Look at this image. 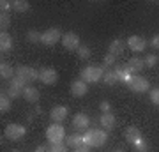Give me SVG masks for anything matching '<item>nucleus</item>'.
Returning a JSON list of instances; mask_svg holds the SVG:
<instances>
[{
    "instance_id": "obj_35",
    "label": "nucleus",
    "mask_w": 159,
    "mask_h": 152,
    "mask_svg": "<svg viewBox=\"0 0 159 152\" xmlns=\"http://www.w3.org/2000/svg\"><path fill=\"white\" fill-rule=\"evenodd\" d=\"M99 108H101L102 113H110V112H111V104H110L108 101H101V103H99Z\"/></svg>"
},
{
    "instance_id": "obj_1",
    "label": "nucleus",
    "mask_w": 159,
    "mask_h": 152,
    "mask_svg": "<svg viewBox=\"0 0 159 152\" xmlns=\"http://www.w3.org/2000/svg\"><path fill=\"white\" fill-rule=\"evenodd\" d=\"M108 140V131L104 129H97V127H89L83 135V143L92 147H102Z\"/></svg>"
},
{
    "instance_id": "obj_14",
    "label": "nucleus",
    "mask_w": 159,
    "mask_h": 152,
    "mask_svg": "<svg viewBox=\"0 0 159 152\" xmlns=\"http://www.w3.org/2000/svg\"><path fill=\"white\" fill-rule=\"evenodd\" d=\"M89 124H90V118H89V115H85V113H76L73 117V127L74 129H89Z\"/></svg>"
},
{
    "instance_id": "obj_31",
    "label": "nucleus",
    "mask_w": 159,
    "mask_h": 152,
    "mask_svg": "<svg viewBox=\"0 0 159 152\" xmlns=\"http://www.w3.org/2000/svg\"><path fill=\"white\" fill-rule=\"evenodd\" d=\"M111 66H117V57L110 55V53H106V57H104V60H102V67H111Z\"/></svg>"
},
{
    "instance_id": "obj_26",
    "label": "nucleus",
    "mask_w": 159,
    "mask_h": 152,
    "mask_svg": "<svg viewBox=\"0 0 159 152\" xmlns=\"http://www.w3.org/2000/svg\"><path fill=\"white\" fill-rule=\"evenodd\" d=\"M9 110H11V97L2 92V96H0V112L7 113Z\"/></svg>"
},
{
    "instance_id": "obj_19",
    "label": "nucleus",
    "mask_w": 159,
    "mask_h": 152,
    "mask_svg": "<svg viewBox=\"0 0 159 152\" xmlns=\"http://www.w3.org/2000/svg\"><path fill=\"white\" fill-rule=\"evenodd\" d=\"M127 67H129L131 74H138L145 67V62H143L142 57H133V58H129V62H127Z\"/></svg>"
},
{
    "instance_id": "obj_28",
    "label": "nucleus",
    "mask_w": 159,
    "mask_h": 152,
    "mask_svg": "<svg viewBox=\"0 0 159 152\" xmlns=\"http://www.w3.org/2000/svg\"><path fill=\"white\" fill-rule=\"evenodd\" d=\"M157 55L156 53H148V55H145V58H143V62H145V67H148V69H152V67H156L157 66Z\"/></svg>"
},
{
    "instance_id": "obj_9",
    "label": "nucleus",
    "mask_w": 159,
    "mask_h": 152,
    "mask_svg": "<svg viewBox=\"0 0 159 152\" xmlns=\"http://www.w3.org/2000/svg\"><path fill=\"white\" fill-rule=\"evenodd\" d=\"M62 35L60 34V30L58 28H48V30H44L43 32V37H41V43L46 46H53V44H57L58 41H62Z\"/></svg>"
},
{
    "instance_id": "obj_30",
    "label": "nucleus",
    "mask_w": 159,
    "mask_h": 152,
    "mask_svg": "<svg viewBox=\"0 0 159 152\" xmlns=\"http://www.w3.org/2000/svg\"><path fill=\"white\" fill-rule=\"evenodd\" d=\"M41 37H43V34L37 32V30H29V32H27V39H29L30 43H41Z\"/></svg>"
},
{
    "instance_id": "obj_23",
    "label": "nucleus",
    "mask_w": 159,
    "mask_h": 152,
    "mask_svg": "<svg viewBox=\"0 0 159 152\" xmlns=\"http://www.w3.org/2000/svg\"><path fill=\"white\" fill-rule=\"evenodd\" d=\"M66 145H67L69 149H78V147L85 145V143H83V135L74 133V135L67 136V138H66Z\"/></svg>"
},
{
    "instance_id": "obj_6",
    "label": "nucleus",
    "mask_w": 159,
    "mask_h": 152,
    "mask_svg": "<svg viewBox=\"0 0 159 152\" xmlns=\"http://www.w3.org/2000/svg\"><path fill=\"white\" fill-rule=\"evenodd\" d=\"M16 78H20L21 81L29 83V81H35L39 80V71H35L30 66H18L16 67Z\"/></svg>"
},
{
    "instance_id": "obj_29",
    "label": "nucleus",
    "mask_w": 159,
    "mask_h": 152,
    "mask_svg": "<svg viewBox=\"0 0 159 152\" xmlns=\"http://www.w3.org/2000/svg\"><path fill=\"white\" fill-rule=\"evenodd\" d=\"M76 53H78V57L81 58V60H87V58L90 57V48H89V46H85V44H81L78 50H76Z\"/></svg>"
},
{
    "instance_id": "obj_24",
    "label": "nucleus",
    "mask_w": 159,
    "mask_h": 152,
    "mask_svg": "<svg viewBox=\"0 0 159 152\" xmlns=\"http://www.w3.org/2000/svg\"><path fill=\"white\" fill-rule=\"evenodd\" d=\"M102 81H104V85H108V87H111V85H117V83H119V78H117V74H115V71H104Z\"/></svg>"
},
{
    "instance_id": "obj_22",
    "label": "nucleus",
    "mask_w": 159,
    "mask_h": 152,
    "mask_svg": "<svg viewBox=\"0 0 159 152\" xmlns=\"http://www.w3.org/2000/svg\"><path fill=\"white\" fill-rule=\"evenodd\" d=\"M16 76V69L12 67V66H9V64L2 62L0 64V78L2 80H12Z\"/></svg>"
},
{
    "instance_id": "obj_32",
    "label": "nucleus",
    "mask_w": 159,
    "mask_h": 152,
    "mask_svg": "<svg viewBox=\"0 0 159 152\" xmlns=\"http://www.w3.org/2000/svg\"><path fill=\"white\" fill-rule=\"evenodd\" d=\"M133 147H134V150L136 152H148V143L145 141V138H142L140 141H136Z\"/></svg>"
},
{
    "instance_id": "obj_41",
    "label": "nucleus",
    "mask_w": 159,
    "mask_h": 152,
    "mask_svg": "<svg viewBox=\"0 0 159 152\" xmlns=\"http://www.w3.org/2000/svg\"><path fill=\"white\" fill-rule=\"evenodd\" d=\"M12 152H20V150H12Z\"/></svg>"
},
{
    "instance_id": "obj_36",
    "label": "nucleus",
    "mask_w": 159,
    "mask_h": 152,
    "mask_svg": "<svg viewBox=\"0 0 159 152\" xmlns=\"http://www.w3.org/2000/svg\"><path fill=\"white\" fill-rule=\"evenodd\" d=\"M11 7H12V2H11V0H2V2H0V9H2V11L9 12V9H11Z\"/></svg>"
},
{
    "instance_id": "obj_4",
    "label": "nucleus",
    "mask_w": 159,
    "mask_h": 152,
    "mask_svg": "<svg viewBox=\"0 0 159 152\" xmlns=\"http://www.w3.org/2000/svg\"><path fill=\"white\" fill-rule=\"evenodd\" d=\"M127 87H129L134 94H145L150 90V81L143 76H138V74H133L129 80H127Z\"/></svg>"
},
{
    "instance_id": "obj_33",
    "label": "nucleus",
    "mask_w": 159,
    "mask_h": 152,
    "mask_svg": "<svg viewBox=\"0 0 159 152\" xmlns=\"http://www.w3.org/2000/svg\"><path fill=\"white\" fill-rule=\"evenodd\" d=\"M148 97H150V103L159 106V89H152L148 90Z\"/></svg>"
},
{
    "instance_id": "obj_5",
    "label": "nucleus",
    "mask_w": 159,
    "mask_h": 152,
    "mask_svg": "<svg viewBox=\"0 0 159 152\" xmlns=\"http://www.w3.org/2000/svg\"><path fill=\"white\" fill-rule=\"evenodd\" d=\"M4 135H6L7 140L20 141V140H23V138H25L27 129H25V126H21V124H9L6 127V131H4Z\"/></svg>"
},
{
    "instance_id": "obj_37",
    "label": "nucleus",
    "mask_w": 159,
    "mask_h": 152,
    "mask_svg": "<svg viewBox=\"0 0 159 152\" xmlns=\"http://www.w3.org/2000/svg\"><path fill=\"white\" fill-rule=\"evenodd\" d=\"M148 44L152 46V48H156V50H159V34L157 35H154L152 39H150V43Z\"/></svg>"
},
{
    "instance_id": "obj_20",
    "label": "nucleus",
    "mask_w": 159,
    "mask_h": 152,
    "mask_svg": "<svg viewBox=\"0 0 159 152\" xmlns=\"http://www.w3.org/2000/svg\"><path fill=\"white\" fill-rule=\"evenodd\" d=\"M12 50V35L9 32H2L0 34V51L7 53Z\"/></svg>"
},
{
    "instance_id": "obj_21",
    "label": "nucleus",
    "mask_w": 159,
    "mask_h": 152,
    "mask_svg": "<svg viewBox=\"0 0 159 152\" xmlns=\"http://www.w3.org/2000/svg\"><path fill=\"white\" fill-rule=\"evenodd\" d=\"M23 97L29 103H37L39 101V90L35 89L34 85H27L25 90H23Z\"/></svg>"
},
{
    "instance_id": "obj_2",
    "label": "nucleus",
    "mask_w": 159,
    "mask_h": 152,
    "mask_svg": "<svg viewBox=\"0 0 159 152\" xmlns=\"http://www.w3.org/2000/svg\"><path fill=\"white\" fill-rule=\"evenodd\" d=\"M66 129H64L62 124H58V122H55V124H50L48 127H46V140H48V143L50 145H57V143H64L66 141Z\"/></svg>"
},
{
    "instance_id": "obj_39",
    "label": "nucleus",
    "mask_w": 159,
    "mask_h": 152,
    "mask_svg": "<svg viewBox=\"0 0 159 152\" xmlns=\"http://www.w3.org/2000/svg\"><path fill=\"white\" fill-rule=\"evenodd\" d=\"M34 152H50V149H48L46 145H39V147H37V149H35Z\"/></svg>"
},
{
    "instance_id": "obj_8",
    "label": "nucleus",
    "mask_w": 159,
    "mask_h": 152,
    "mask_svg": "<svg viewBox=\"0 0 159 152\" xmlns=\"http://www.w3.org/2000/svg\"><path fill=\"white\" fill-rule=\"evenodd\" d=\"M125 44H127V48H129L131 51L142 53V51H145V48L148 46V41L145 39V37H142V35H131V37H127Z\"/></svg>"
},
{
    "instance_id": "obj_25",
    "label": "nucleus",
    "mask_w": 159,
    "mask_h": 152,
    "mask_svg": "<svg viewBox=\"0 0 159 152\" xmlns=\"http://www.w3.org/2000/svg\"><path fill=\"white\" fill-rule=\"evenodd\" d=\"M9 27H11V16H9V12L0 11V28H2V32H7Z\"/></svg>"
},
{
    "instance_id": "obj_17",
    "label": "nucleus",
    "mask_w": 159,
    "mask_h": 152,
    "mask_svg": "<svg viewBox=\"0 0 159 152\" xmlns=\"http://www.w3.org/2000/svg\"><path fill=\"white\" fill-rule=\"evenodd\" d=\"M125 46H127V44H125L122 39H113L111 43H110V46H108V53H110V55H113V57H119V55L124 53Z\"/></svg>"
},
{
    "instance_id": "obj_3",
    "label": "nucleus",
    "mask_w": 159,
    "mask_h": 152,
    "mask_svg": "<svg viewBox=\"0 0 159 152\" xmlns=\"http://www.w3.org/2000/svg\"><path fill=\"white\" fill-rule=\"evenodd\" d=\"M104 71H106V69L101 67V66H87V67L81 69L80 78L83 80L85 83H97V81H101L102 80Z\"/></svg>"
},
{
    "instance_id": "obj_27",
    "label": "nucleus",
    "mask_w": 159,
    "mask_h": 152,
    "mask_svg": "<svg viewBox=\"0 0 159 152\" xmlns=\"http://www.w3.org/2000/svg\"><path fill=\"white\" fill-rule=\"evenodd\" d=\"M12 7H14L16 12H27L30 9V4L27 0H14V2H12Z\"/></svg>"
},
{
    "instance_id": "obj_7",
    "label": "nucleus",
    "mask_w": 159,
    "mask_h": 152,
    "mask_svg": "<svg viewBox=\"0 0 159 152\" xmlns=\"http://www.w3.org/2000/svg\"><path fill=\"white\" fill-rule=\"evenodd\" d=\"M25 87H27V83L25 81H21L20 78H14L9 81V85H7V96L11 97V99H18V97H23V90H25Z\"/></svg>"
},
{
    "instance_id": "obj_11",
    "label": "nucleus",
    "mask_w": 159,
    "mask_h": 152,
    "mask_svg": "<svg viewBox=\"0 0 159 152\" xmlns=\"http://www.w3.org/2000/svg\"><path fill=\"white\" fill-rule=\"evenodd\" d=\"M58 80V73L57 69L53 67H43L39 71V81H43L44 85H55Z\"/></svg>"
},
{
    "instance_id": "obj_10",
    "label": "nucleus",
    "mask_w": 159,
    "mask_h": 152,
    "mask_svg": "<svg viewBox=\"0 0 159 152\" xmlns=\"http://www.w3.org/2000/svg\"><path fill=\"white\" fill-rule=\"evenodd\" d=\"M62 46L69 51H76L80 48V35L74 34V32H66L62 35Z\"/></svg>"
},
{
    "instance_id": "obj_38",
    "label": "nucleus",
    "mask_w": 159,
    "mask_h": 152,
    "mask_svg": "<svg viewBox=\"0 0 159 152\" xmlns=\"http://www.w3.org/2000/svg\"><path fill=\"white\" fill-rule=\"evenodd\" d=\"M74 152H90V147L89 145H81L78 149H74Z\"/></svg>"
},
{
    "instance_id": "obj_12",
    "label": "nucleus",
    "mask_w": 159,
    "mask_h": 152,
    "mask_svg": "<svg viewBox=\"0 0 159 152\" xmlns=\"http://www.w3.org/2000/svg\"><path fill=\"white\" fill-rule=\"evenodd\" d=\"M87 90H89V85H87L81 78L71 81V94H73L74 97H83L87 94Z\"/></svg>"
},
{
    "instance_id": "obj_16",
    "label": "nucleus",
    "mask_w": 159,
    "mask_h": 152,
    "mask_svg": "<svg viewBox=\"0 0 159 152\" xmlns=\"http://www.w3.org/2000/svg\"><path fill=\"white\" fill-rule=\"evenodd\" d=\"M124 136H125V140L129 141L131 145H134L136 141H140V140L143 138L142 133H140V129H138V127H134V126H129V127H125Z\"/></svg>"
},
{
    "instance_id": "obj_15",
    "label": "nucleus",
    "mask_w": 159,
    "mask_h": 152,
    "mask_svg": "<svg viewBox=\"0 0 159 152\" xmlns=\"http://www.w3.org/2000/svg\"><path fill=\"white\" fill-rule=\"evenodd\" d=\"M115 74H117V78H119L120 83H127V80L133 76L129 71V67H127V64H119V66H115Z\"/></svg>"
},
{
    "instance_id": "obj_18",
    "label": "nucleus",
    "mask_w": 159,
    "mask_h": 152,
    "mask_svg": "<svg viewBox=\"0 0 159 152\" xmlns=\"http://www.w3.org/2000/svg\"><path fill=\"white\" fill-rule=\"evenodd\" d=\"M101 126L104 131H111L117 126V117H115L113 113H102L101 115Z\"/></svg>"
},
{
    "instance_id": "obj_34",
    "label": "nucleus",
    "mask_w": 159,
    "mask_h": 152,
    "mask_svg": "<svg viewBox=\"0 0 159 152\" xmlns=\"http://www.w3.org/2000/svg\"><path fill=\"white\" fill-rule=\"evenodd\" d=\"M50 152H69V147L66 143H57L50 147Z\"/></svg>"
},
{
    "instance_id": "obj_13",
    "label": "nucleus",
    "mask_w": 159,
    "mask_h": 152,
    "mask_svg": "<svg viewBox=\"0 0 159 152\" xmlns=\"http://www.w3.org/2000/svg\"><path fill=\"white\" fill-rule=\"evenodd\" d=\"M67 113H69V108L67 106H55V108H51V112H50V118L53 120V122H64L66 118H67Z\"/></svg>"
},
{
    "instance_id": "obj_40",
    "label": "nucleus",
    "mask_w": 159,
    "mask_h": 152,
    "mask_svg": "<svg viewBox=\"0 0 159 152\" xmlns=\"http://www.w3.org/2000/svg\"><path fill=\"white\" fill-rule=\"evenodd\" d=\"M111 152H124L122 149H117V150H111Z\"/></svg>"
}]
</instances>
